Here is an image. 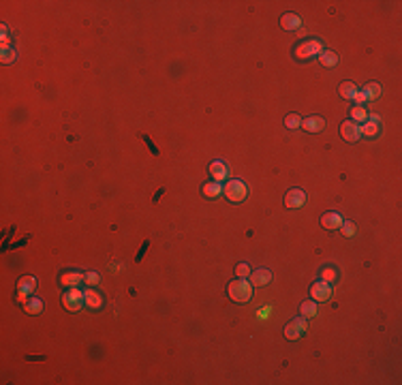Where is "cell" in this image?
I'll return each mask as SVG.
<instances>
[{"label":"cell","instance_id":"7a4b0ae2","mask_svg":"<svg viewBox=\"0 0 402 385\" xmlns=\"http://www.w3.org/2000/svg\"><path fill=\"white\" fill-rule=\"evenodd\" d=\"M323 52V43L319 41V39H308V41H302L299 45H295V58L299 60H310V58H317L319 54Z\"/></svg>","mask_w":402,"mask_h":385},{"label":"cell","instance_id":"d6986e66","mask_svg":"<svg viewBox=\"0 0 402 385\" xmlns=\"http://www.w3.org/2000/svg\"><path fill=\"white\" fill-rule=\"evenodd\" d=\"M357 90H359V88L353 82H343V84L338 86V94H340V97H343V99H351V101L355 99Z\"/></svg>","mask_w":402,"mask_h":385},{"label":"cell","instance_id":"9a60e30c","mask_svg":"<svg viewBox=\"0 0 402 385\" xmlns=\"http://www.w3.org/2000/svg\"><path fill=\"white\" fill-rule=\"evenodd\" d=\"M359 131H362V135H366V137H377L379 131H381V126H379V118H377V116L368 118L364 124H359Z\"/></svg>","mask_w":402,"mask_h":385},{"label":"cell","instance_id":"ba28073f","mask_svg":"<svg viewBox=\"0 0 402 385\" xmlns=\"http://www.w3.org/2000/svg\"><path fill=\"white\" fill-rule=\"evenodd\" d=\"M35 287H37V280L35 276H22L17 282V293H19V300H28L32 293H35Z\"/></svg>","mask_w":402,"mask_h":385},{"label":"cell","instance_id":"4316f807","mask_svg":"<svg viewBox=\"0 0 402 385\" xmlns=\"http://www.w3.org/2000/svg\"><path fill=\"white\" fill-rule=\"evenodd\" d=\"M285 126H287V128H297V126H302V118H299L297 113H289V116L285 118Z\"/></svg>","mask_w":402,"mask_h":385},{"label":"cell","instance_id":"1f68e13d","mask_svg":"<svg viewBox=\"0 0 402 385\" xmlns=\"http://www.w3.org/2000/svg\"><path fill=\"white\" fill-rule=\"evenodd\" d=\"M353 101H355L357 105H364L366 101H368V99H366V94H364V90H357V94H355V99H353Z\"/></svg>","mask_w":402,"mask_h":385},{"label":"cell","instance_id":"484cf974","mask_svg":"<svg viewBox=\"0 0 402 385\" xmlns=\"http://www.w3.org/2000/svg\"><path fill=\"white\" fill-rule=\"evenodd\" d=\"M250 272H253V270H250L248 263H237L235 266V276L237 278H248Z\"/></svg>","mask_w":402,"mask_h":385},{"label":"cell","instance_id":"8992f818","mask_svg":"<svg viewBox=\"0 0 402 385\" xmlns=\"http://www.w3.org/2000/svg\"><path fill=\"white\" fill-rule=\"evenodd\" d=\"M340 135H343L345 141H349V144H355L362 137V131H359V124H355L353 120H346V122L340 124Z\"/></svg>","mask_w":402,"mask_h":385},{"label":"cell","instance_id":"cb8c5ba5","mask_svg":"<svg viewBox=\"0 0 402 385\" xmlns=\"http://www.w3.org/2000/svg\"><path fill=\"white\" fill-rule=\"evenodd\" d=\"M15 58H17V54L13 47H2V52H0V60H2L4 64H11V62H15Z\"/></svg>","mask_w":402,"mask_h":385},{"label":"cell","instance_id":"5bb4252c","mask_svg":"<svg viewBox=\"0 0 402 385\" xmlns=\"http://www.w3.org/2000/svg\"><path fill=\"white\" fill-rule=\"evenodd\" d=\"M302 126H304V131H308V133H321L325 128V120L321 116H310V118L302 120Z\"/></svg>","mask_w":402,"mask_h":385},{"label":"cell","instance_id":"277c9868","mask_svg":"<svg viewBox=\"0 0 402 385\" xmlns=\"http://www.w3.org/2000/svg\"><path fill=\"white\" fill-rule=\"evenodd\" d=\"M62 304H64L66 310L77 313V310H81V306H86V298H84V293H81L77 287H71L69 291L62 295Z\"/></svg>","mask_w":402,"mask_h":385},{"label":"cell","instance_id":"30bf717a","mask_svg":"<svg viewBox=\"0 0 402 385\" xmlns=\"http://www.w3.org/2000/svg\"><path fill=\"white\" fill-rule=\"evenodd\" d=\"M84 282V274L81 272H75V270H66V272L60 274V285L71 289V287H77Z\"/></svg>","mask_w":402,"mask_h":385},{"label":"cell","instance_id":"7c38bea8","mask_svg":"<svg viewBox=\"0 0 402 385\" xmlns=\"http://www.w3.org/2000/svg\"><path fill=\"white\" fill-rule=\"evenodd\" d=\"M248 280H250V285L253 287H263V285H268V282L272 280V272L270 270H265V268H259V270H255V272H250Z\"/></svg>","mask_w":402,"mask_h":385},{"label":"cell","instance_id":"52a82bcc","mask_svg":"<svg viewBox=\"0 0 402 385\" xmlns=\"http://www.w3.org/2000/svg\"><path fill=\"white\" fill-rule=\"evenodd\" d=\"M310 295H312V300H315V302H325V300H330V295H332L330 282H325V280L312 282V285H310Z\"/></svg>","mask_w":402,"mask_h":385},{"label":"cell","instance_id":"603a6c76","mask_svg":"<svg viewBox=\"0 0 402 385\" xmlns=\"http://www.w3.org/2000/svg\"><path fill=\"white\" fill-rule=\"evenodd\" d=\"M26 310H28L30 315H39L41 310H43V302H41L39 298H32V295H30V298L26 300Z\"/></svg>","mask_w":402,"mask_h":385},{"label":"cell","instance_id":"44dd1931","mask_svg":"<svg viewBox=\"0 0 402 385\" xmlns=\"http://www.w3.org/2000/svg\"><path fill=\"white\" fill-rule=\"evenodd\" d=\"M319 60H321V64L323 66H328V69H330V66H336L338 64V54H334V52H321V54H319Z\"/></svg>","mask_w":402,"mask_h":385},{"label":"cell","instance_id":"ac0fdd59","mask_svg":"<svg viewBox=\"0 0 402 385\" xmlns=\"http://www.w3.org/2000/svg\"><path fill=\"white\" fill-rule=\"evenodd\" d=\"M84 298H86V306L88 308H92V310H97L103 306V298L97 293V291H92V289H88V291H84Z\"/></svg>","mask_w":402,"mask_h":385},{"label":"cell","instance_id":"83f0119b","mask_svg":"<svg viewBox=\"0 0 402 385\" xmlns=\"http://www.w3.org/2000/svg\"><path fill=\"white\" fill-rule=\"evenodd\" d=\"M338 278V272L334 268H323L321 270V280H325V282H334Z\"/></svg>","mask_w":402,"mask_h":385},{"label":"cell","instance_id":"d4e9b609","mask_svg":"<svg viewBox=\"0 0 402 385\" xmlns=\"http://www.w3.org/2000/svg\"><path fill=\"white\" fill-rule=\"evenodd\" d=\"M364 94H366V99H377L379 94H381V86L377 82H370L364 88Z\"/></svg>","mask_w":402,"mask_h":385},{"label":"cell","instance_id":"6da1fadb","mask_svg":"<svg viewBox=\"0 0 402 385\" xmlns=\"http://www.w3.org/2000/svg\"><path fill=\"white\" fill-rule=\"evenodd\" d=\"M227 293L233 302H248L253 298V285H250L248 278H235L227 285Z\"/></svg>","mask_w":402,"mask_h":385},{"label":"cell","instance_id":"e0dca14e","mask_svg":"<svg viewBox=\"0 0 402 385\" xmlns=\"http://www.w3.org/2000/svg\"><path fill=\"white\" fill-rule=\"evenodd\" d=\"M281 26L285 30H297L302 26V17L295 15V13H285L281 17Z\"/></svg>","mask_w":402,"mask_h":385},{"label":"cell","instance_id":"3957f363","mask_svg":"<svg viewBox=\"0 0 402 385\" xmlns=\"http://www.w3.org/2000/svg\"><path fill=\"white\" fill-rule=\"evenodd\" d=\"M223 195L231 201V204H240V201L246 199L248 188L242 180H227V184L223 186Z\"/></svg>","mask_w":402,"mask_h":385},{"label":"cell","instance_id":"4fadbf2b","mask_svg":"<svg viewBox=\"0 0 402 385\" xmlns=\"http://www.w3.org/2000/svg\"><path fill=\"white\" fill-rule=\"evenodd\" d=\"M340 225H343V216H340L338 212H325L321 216V227H325L328 231L340 229Z\"/></svg>","mask_w":402,"mask_h":385},{"label":"cell","instance_id":"8fae6325","mask_svg":"<svg viewBox=\"0 0 402 385\" xmlns=\"http://www.w3.org/2000/svg\"><path fill=\"white\" fill-rule=\"evenodd\" d=\"M208 171H210V175H212V180H216V182L227 180V175H229V171H227V165H225L221 159H214L212 163H210Z\"/></svg>","mask_w":402,"mask_h":385},{"label":"cell","instance_id":"4dcf8cb0","mask_svg":"<svg viewBox=\"0 0 402 385\" xmlns=\"http://www.w3.org/2000/svg\"><path fill=\"white\" fill-rule=\"evenodd\" d=\"M0 41H2V47H9V28L2 24V28H0Z\"/></svg>","mask_w":402,"mask_h":385},{"label":"cell","instance_id":"5b68a950","mask_svg":"<svg viewBox=\"0 0 402 385\" xmlns=\"http://www.w3.org/2000/svg\"><path fill=\"white\" fill-rule=\"evenodd\" d=\"M306 330H308V326H306V317H297V319H293L291 323H287V328H285V338L287 340H297L299 336H304Z\"/></svg>","mask_w":402,"mask_h":385},{"label":"cell","instance_id":"f1b7e54d","mask_svg":"<svg viewBox=\"0 0 402 385\" xmlns=\"http://www.w3.org/2000/svg\"><path fill=\"white\" fill-rule=\"evenodd\" d=\"M340 231L346 238H353L355 235V222H349V220H343V225H340Z\"/></svg>","mask_w":402,"mask_h":385},{"label":"cell","instance_id":"9c48e42d","mask_svg":"<svg viewBox=\"0 0 402 385\" xmlns=\"http://www.w3.org/2000/svg\"><path fill=\"white\" fill-rule=\"evenodd\" d=\"M306 204V193L302 191V188H291V191L285 195V206L287 208H302Z\"/></svg>","mask_w":402,"mask_h":385},{"label":"cell","instance_id":"7402d4cb","mask_svg":"<svg viewBox=\"0 0 402 385\" xmlns=\"http://www.w3.org/2000/svg\"><path fill=\"white\" fill-rule=\"evenodd\" d=\"M299 313H302V317H315L317 315V302L315 300H306L302 302V306H299Z\"/></svg>","mask_w":402,"mask_h":385},{"label":"cell","instance_id":"ffe728a7","mask_svg":"<svg viewBox=\"0 0 402 385\" xmlns=\"http://www.w3.org/2000/svg\"><path fill=\"white\" fill-rule=\"evenodd\" d=\"M351 120L355 124H364L366 120H368V113H366V110H364V105H355L351 110Z\"/></svg>","mask_w":402,"mask_h":385},{"label":"cell","instance_id":"2e32d148","mask_svg":"<svg viewBox=\"0 0 402 385\" xmlns=\"http://www.w3.org/2000/svg\"><path fill=\"white\" fill-rule=\"evenodd\" d=\"M201 193H203V197H208V199H216V197H221L223 195V186H221V182H206V184L201 186Z\"/></svg>","mask_w":402,"mask_h":385},{"label":"cell","instance_id":"f546056e","mask_svg":"<svg viewBox=\"0 0 402 385\" xmlns=\"http://www.w3.org/2000/svg\"><path fill=\"white\" fill-rule=\"evenodd\" d=\"M99 280H101V276H99L97 272H86V274H84V282H88L90 287L99 285Z\"/></svg>","mask_w":402,"mask_h":385}]
</instances>
